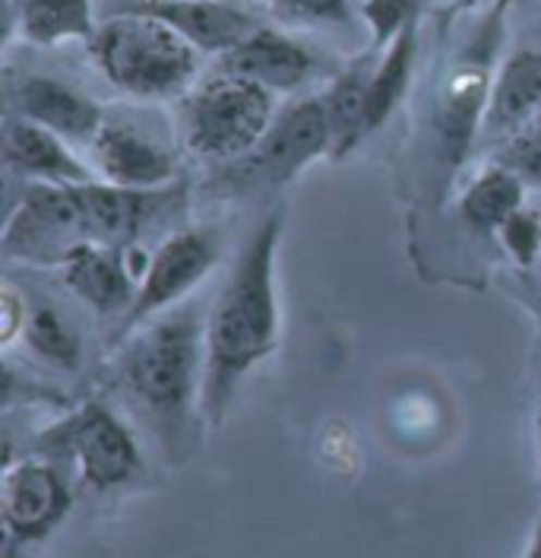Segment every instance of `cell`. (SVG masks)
<instances>
[{
    "mask_svg": "<svg viewBox=\"0 0 541 558\" xmlns=\"http://www.w3.org/2000/svg\"><path fill=\"white\" fill-rule=\"evenodd\" d=\"M285 229V213L272 209L244 239L235 264L206 314V365L200 416L222 425L237 387L279 347V292L275 254Z\"/></svg>",
    "mask_w": 541,
    "mask_h": 558,
    "instance_id": "1",
    "label": "cell"
},
{
    "mask_svg": "<svg viewBox=\"0 0 541 558\" xmlns=\"http://www.w3.org/2000/svg\"><path fill=\"white\" fill-rule=\"evenodd\" d=\"M204 365L206 320L184 302L124 340L121 381L159 432L171 460L184 453L187 425L200 407Z\"/></svg>",
    "mask_w": 541,
    "mask_h": 558,
    "instance_id": "2",
    "label": "cell"
},
{
    "mask_svg": "<svg viewBox=\"0 0 541 558\" xmlns=\"http://www.w3.org/2000/svg\"><path fill=\"white\" fill-rule=\"evenodd\" d=\"M89 48L104 80L136 99H169L184 93L204 54L169 23L136 10H114Z\"/></svg>",
    "mask_w": 541,
    "mask_h": 558,
    "instance_id": "3",
    "label": "cell"
},
{
    "mask_svg": "<svg viewBox=\"0 0 541 558\" xmlns=\"http://www.w3.org/2000/svg\"><path fill=\"white\" fill-rule=\"evenodd\" d=\"M272 118L275 108L267 86L222 70L187 96L184 137L206 159L241 162L267 137Z\"/></svg>",
    "mask_w": 541,
    "mask_h": 558,
    "instance_id": "4",
    "label": "cell"
},
{
    "mask_svg": "<svg viewBox=\"0 0 541 558\" xmlns=\"http://www.w3.org/2000/svg\"><path fill=\"white\" fill-rule=\"evenodd\" d=\"M33 451L35 457L54 463L58 460L73 463L79 480L96 492L124 486L143 470V453L134 432L99 400L79 403L61 422L45 428L35 438Z\"/></svg>",
    "mask_w": 541,
    "mask_h": 558,
    "instance_id": "5",
    "label": "cell"
},
{
    "mask_svg": "<svg viewBox=\"0 0 541 558\" xmlns=\"http://www.w3.org/2000/svg\"><path fill=\"white\" fill-rule=\"evenodd\" d=\"M509 0H497L484 10V26H478L469 45L453 61L438 96V137L450 166H459L484 128V111L494 86V51L501 45V16Z\"/></svg>",
    "mask_w": 541,
    "mask_h": 558,
    "instance_id": "6",
    "label": "cell"
},
{
    "mask_svg": "<svg viewBox=\"0 0 541 558\" xmlns=\"http://www.w3.org/2000/svg\"><path fill=\"white\" fill-rule=\"evenodd\" d=\"M222 257V239L212 229H181L171 232L149 257V267L139 279L134 305L118 320V343H124L134 330L152 317L177 308Z\"/></svg>",
    "mask_w": 541,
    "mask_h": 558,
    "instance_id": "7",
    "label": "cell"
},
{
    "mask_svg": "<svg viewBox=\"0 0 541 558\" xmlns=\"http://www.w3.org/2000/svg\"><path fill=\"white\" fill-rule=\"evenodd\" d=\"M89 242L79 194L70 184L33 181L3 229V254L38 267H61L79 244Z\"/></svg>",
    "mask_w": 541,
    "mask_h": 558,
    "instance_id": "8",
    "label": "cell"
},
{
    "mask_svg": "<svg viewBox=\"0 0 541 558\" xmlns=\"http://www.w3.org/2000/svg\"><path fill=\"white\" fill-rule=\"evenodd\" d=\"M73 488L54 460L23 457L7 460L0 486L3 533L23 546L48 539L70 514Z\"/></svg>",
    "mask_w": 541,
    "mask_h": 558,
    "instance_id": "9",
    "label": "cell"
},
{
    "mask_svg": "<svg viewBox=\"0 0 541 558\" xmlns=\"http://www.w3.org/2000/svg\"><path fill=\"white\" fill-rule=\"evenodd\" d=\"M330 156V118L323 96H307L298 102L285 105L272 118L267 137L260 146L244 156L237 166L247 174H257V181L267 184H288L307 166Z\"/></svg>",
    "mask_w": 541,
    "mask_h": 558,
    "instance_id": "10",
    "label": "cell"
},
{
    "mask_svg": "<svg viewBox=\"0 0 541 558\" xmlns=\"http://www.w3.org/2000/svg\"><path fill=\"white\" fill-rule=\"evenodd\" d=\"M114 10L156 16L204 54H225L260 26L237 0H127Z\"/></svg>",
    "mask_w": 541,
    "mask_h": 558,
    "instance_id": "11",
    "label": "cell"
},
{
    "mask_svg": "<svg viewBox=\"0 0 541 558\" xmlns=\"http://www.w3.org/2000/svg\"><path fill=\"white\" fill-rule=\"evenodd\" d=\"M10 111L35 121L67 143H93L104 128L102 108L64 80L29 73L10 89Z\"/></svg>",
    "mask_w": 541,
    "mask_h": 558,
    "instance_id": "12",
    "label": "cell"
},
{
    "mask_svg": "<svg viewBox=\"0 0 541 558\" xmlns=\"http://www.w3.org/2000/svg\"><path fill=\"white\" fill-rule=\"evenodd\" d=\"M93 169L108 184L136 187V191H159L171 187L177 162L165 146H159L134 124H104L99 137L89 143Z\"/></svg>",
    "mask_w": 541,
    "mask_h": 558,
    "instance_id": "13",
    "label": "cell"
},
{
    "mask_svg": "<svg viewBox=\"0 0 541 558\" xmlns=\"http://www.w3.org/2000/svg\"><path fill=\"white\" fill-rule=\"evenodd\" d=\"M70 292L102 317H124L134 305L136 277L127 260V247H108L89 242L79 244L58 267Z\"/></svg>",
    "mask_w": 541,
    "mask_h": 558,
    "instance_id": "14",
    "label": "cell"
},
{
    "mask_svg": "<svg viewBox=\"0 0 541 558\" xmlns=\"http://www.w3.org/2000/svg\"><path fill=\"white\" fill-rule=\"evenodd\" d=\"M3 162L16 174L41 184L76 187V184L99 181V172L83 159H76L67 140L13 111L3 118Z\"/></svg>",
    "mask_w": 541,
    "mask_h": 558,
    "instance_id": "15",
    "label": "cell"
},
{
    "mask_svg": "<svg viewBox=\"0 0 541 558\" xmlns=\"http://www.w3.org/2000/svg\"><path fill=\"white\" fill-rule=\"evenodd\" d=\"M83 216L89 226L93 242L108 244V247H131L139 239L146 219L171 201V187L159 191H136V187H121V184H108V181H89V184H76Z\"/></svg>",
    "mask_w": 541,
    "mask_h": 558,
    "instance_id": "16",
    "label": "cell"
},
{
    "mask_svg": "<svg viewBox=\"0 0 541 558\" xmlns=\"http://www.w3.org/2000/svg\"><path fill=\"white\" fill-rule=\"evenodd\" d=\"M222 70L247 76L267 86L270 93H295L310 80L313 58L295 38L257 26L244 41H237L232 51L222 54Z\"/></svg>",
    "mask_w": 541,
    "mask_h": 558,
    "instance_id": "17",
    "label": "cell"
},
{
    "mask_svg": "<svg viewBox=\"0 0 541 558\" xmlns=\"http://www.w3.org/2000/svg\"><path fill=\"white\" fill-rule=\"evenodd\" d=\"M541 114V51H516L501 64L484 111V131L513 134Z\"/></svg>",
    "mask_w": 541,
    "mask_h": 558,
    "instance_id": "18",
    "label": "cell"
},
{
    "mask_svg": "<svg viewBox=\"0 0 541 558\" xmlns=\"http://www.w3.org/2000/svg\"><path fill=\"white\" fill-rule=\"evenodd\" d=\"M522 204H526V181L504 162H491L466 184L459 197V213L472 229L497 232L513 213L522 209Z\"/></svg>",
    "mask_w": 541,
    "mask_h": 558,
    "instance_id": "19",
    "label": "cell"
},
{
    "mask_svg": "<svg viewBox=\"0 0 541 558\" xmlns=\"http://www.w3.org/2000/svg\"><path fill=\"white\" fill-rule=\"evenodd\" d=\"M377 64L371 70V86H368V134L380 131L396 108L406 99L418 58V23L408 26L390 48L373 51Z\"/></svg>",
    "mask_w": 541,
    "mask_h": 558,
    "instance_id": "20",
    "label": "cell"
},
{
    "mask_svg": "<svg viewBox=\"0 0 541 558\" xmlns=\"http://www.w3.org/2000/svg\"><path fill=\"white\" fill-rule=\"evenodd\" d=\"M371 70L365 61L342 70L330 93L323 96L327 118H330V156H348L361 140L368 137V86Z\"/></svg>",
    "mask_w": 541,
    "mask_h": 558,
    "instance_id": "21",
    "label": "cell"
},
{
    "mask_svg": "<svg viewBox=\"0 0 541 558\" xmlns=\"http://www.w3.org/2000/svg\"><path fill=\"white\" fill-rule=\"evenodd\" d=\"M23 38L33 45H61V41H93L99 26L93 0H26L20 10Z\"/></svg>",
    "mask_w": 541,
    "mask_h": 558,
    "instance_id": "22",
    "label": "cell"
},
{
    "mask_svg": "<svg viewBox=\"0 0 541 558\" xmlns=\"http://www.w3.org/2000/svg\"><path fill=\"white\" fill-rule=\"evenodd\" d=\"M23 337H26V343L35 355L45 359L48 365L67 368V372L79 365V355H83L79 333L73 330V324L58 308H51V305L35 308Z\"/></svg>",
    "mask_w": 541,
    "mask_h": 558,
    "instance_id": "23",
    "label": "cell"
},
{
    "mask_svg": "<svg viewBox=\"0 0 541 558\" xmlns=\"http://www.w3.org/2000/svg\"><path fill=\"white\" fill-rule=\"evenodd\" d=\"M418 13H421V0H365L361 16L368 20L373 51L390 48L408 26L418 23Z\"/></svg>",
    "mask_w": 541,
    "mask_h": 558,
    "instance_id": "24",
    "label": "cell"
},
{
    "mask_svg": "<svg viewBox=\"0 0 541 558\" xmlns=\"http://www.w3.org/2000/svg\"><path fill=\"white\" fill-rule=\"evenodd\" d=\"M501 242L507 244L509 257L519 267H532L541 257V216L536 209H519L513 213L507 222L497 229Z\"/></svg>",
    "mask_w": 541,
    "mask_h": 558,
    "instance_id": "25",
    "label": "cell"
},
{
    "mask_svg": "<svg viewBox=\"0 0 541 558\" xmlns=\"http://www.w3.org/2000/svg\"><path fill=\"white\" fill-rule=\"evenodd\" d=\"M29 317H33V312H29L26 295L13 282H7L3 292H0V343L7 349L13 347L26 333Z\"/></svg>",
    "mask_w": 541,
    "mask_h": 558,
    "instance_id": "26",
    "label": "cell"
},
{
    "mask_svg": "<svg viewBox=\"0 0 541 558\" xmlns=\"http://www.w3.org/2000/svg\"><path fill=\"white\" fill-rule=\"evenodd\" d=\"M504 166H509L513 172L519 174L522 181L541 184V140L536 134L529 137H516L509 143L507 156L501 159Z\"/></svg>",
    "mask_w": 541,
    "mask_h": 558,
    "instance_id": "27",
    "label": "cell"
},
{
    "mask_svg": "<svg viewBox=\"0 0 541 558\" xmlns=\"http://www.w3.org/2000/svg\"><path fill=\"white\" fill-rule=\"evenodd\" d=\"M288 13L310 20V23H339L345 26L352 20L348 0H279Z\"/></svg>",
    "mask_w": 541,
    "mask_h": 558,
    "instance_id": "28",
    "label": "cell"
},
{
    "mask_svg": "<svg viewBox=\"0 0 541 558\" xmlns=\"http://www.w3.org/2000/svg\"><path fill=\"white\" fill-rule=\"evenodd\" d=\"M522 558H541V514L536 526H532V536H529L526 549H522Z\"/></svg>",
    "mask_w": 541,
    "mask_h": 558,
    "instance_id": "29",
    "label": "cell"
},
{
    "mask_svg": "<svg viewBox=\"0 0 541 558\" xmlns=\"http://www.w3.org/2000/svg\"><path fill=\"white\" fill-rule=\"evenodd\" d=\"M536 451H539V466H541V372H539V397H536Z\"/></svg>",
    "mask_w": 541,
    "mask_h": 558,
    "instance_id": "30",
    "label": "cell"
},
{
    "mask_svg": "<svg viewBox=\"0 0 541 558\" xmlns=\"http://www.w3.org/2000/svg\"><path fill=\"white\" fill-rule=\"evenodd\" d=\"M497 0H463V7H481V10H491Z\"/></svg>",
    "mask_w": 541,
    "mask_h": 558,
    "instance_id": "31",
    "label": "cell"
},
{
    "mask_svg": "<svg viewBox=\"0 0 541 558\" xmlns=\"http://www.w3.org/2000/svg\"><path fill=\"white\" fill-rule=\"evenodd\" d=\"M532 124H536V128H532V134H536V137L541 140V114H539V118H536V121H532Z\"/></svg>",
    "mask_w": 541,
    "mask_h": 558,
    "instance_id": "32",
    "label": "cell"
}]
</instances>
